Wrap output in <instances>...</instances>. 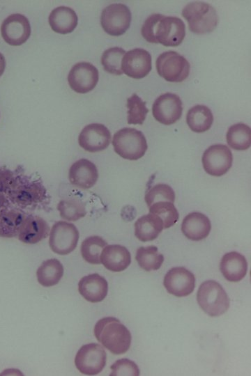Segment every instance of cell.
Wrapping results in <instances>:
<instances>
[{"mask_svg": "<svg viewBox=\"0 0 251 376\" xmlns=\"http://www.w3.org/2000/svg\"><path fill=\"white\" fill-rule=\"evenodd\" d=\"M163 229L160 218L151 213L142 216L135 223V235L144 242L156 239Z\"/></svg>", "mask_w": 251, "mask_h": 376, "instance_id": "d4e9b609", "label": "cell"}, {"mask_svg": "<svg viewBox=\"0 0 251 376\" xmlns=\"http://www.w3.org/2000/svg\"><path fill=\"white\" fill-rule=\"evenodd\" d=\"M78 290L86 301L97 303L102 301L106 297L108 283L106 279L100 274H91L79 280Z\"/></svg>", "mask_w": 251, "mask_h": 376, "instance_id": "d6986e66", "label": "cell"}, {"mask_svg": "<svg viewBox=\"0 0 251 376\" xmlns=\"http://www.w3.org/2000/svg\"><path fill=\"white\" fill-rule=\"evenodd\" d=\"M158 75L170 82H181L190 73L188 60L174 51H167L158 56L155 62Z\"/></svg>", "mask_w": 251, "mask_h": 376, "instance_id": "8992f818", "label": "cell"}, {"mask_svg": "<svg viewBox=\"0 0 251 376\" xmlns=\"http://www.w3.org/2000/svg\"><path fill=\"white\" fill-rule=\"evenodd\" d=\"M93 331L97 340L114 354H124L130 347L131 334L116 318L106 317L99 320Z\"/></svg>", "mask_w": 251, "mask_h": 376, "instance_id": "7a4b0ae2", "label": "cell"}, {"mask_svg": "<svg viewBox=\"0 0 251 376\" xmlns=\"http://www.w3.org/2000/svg\"><path fill=\"white\" fill-rule=\"evenodd\" d=\"M211 229V224L209 219L199 212L187 214L181 224L183 235L193 241H199L206 238L209 235Z\"/></svg>", "mask_w": 251, "mask_h": 376, "instance_id": "44dd1931", "label": "cell"}, {"mask_svg": "<svg viewBox=\"0 0 251 376\" xmlns=\"http://www.w3.org/2000/svg\"><path fill=\"white\" fill-rule=\"evenodd\" d=\"M220 269L225 279L230 282H238L247 274L248 262L242 254L231 251L222 257Z\"/></svg>", "mask_w": 251, "mask_h": 376, "instance_id": "603a6c76", "label": "cell"}, {"mask_svg": "<svg viewBox=\"0 0 251 376\" xmlns=\"http://www.w3.org/2000/svg\"><path fill=\"white\" fill-rule=\"evenodd\" d=\"M48 21L51 29L54 32L67 34L73 32L76 28L78 17L71 8L61 6L52 10Z\"/></svg>", "mask_w": 251, "mask_h": 376, "instance_id": "cb8c5ba5", "label": "cell"}, {"mask_svg": "<svg viewBox=\"0 0 251 376\" xmlns=\"http://www.w3.org/2000/svg\"><path fill=\"white\" fill-rule=\"evenodd\" d=\"M112 145L117 155L128 160H137L142 157L148 148L143 133L130 127L117 131L113 136Z\"/></svg>", "mask_w": 251, "mask_h": 376, "instance_id": "277c9868", "label": "cell"}, {"mask_svg": "<svg viewBox=\"0 0 251 376\" xmlns=\"http://www.w3.org/2000/svg\"><path fill=\"white\" fill-rule=\"evenodd\" d=\"M63 275V267L56 258L43 261L36 272L38 282L44 287L56 285Z\"/></svg>", "mask_w": 251, "mask_h": 376, "instance_id": "4316f807", "label": "cell"}, {"mask_svg": "<svg viewBox=\"0 0 251 376\" xmlns=\"http://www.w3.org/2000/svg\"><path fill=\"white\" fill-rule=\"evenodd\" d=\"M79 236V231L73 224L59 221L50 232V247L55 253L67 255L76 248Z\"/></svg>", "mask_w": 251, "mask_h": 376, "instance_id": "52a82bcc", "label": "cell"}, {"mask_svg": "<svg viewBox=\"0 0 251 376\" xmlns=\"http://www.w3.org/2000/svg\"><path fill=\"white\" fill-rule=\"evenodd\" d=\"M125 54L126 51L121 47H114L106 49L101 56L104 70L115 75H122L121 61Z\"/></svg>", "mask_w": 251, "mask_h": 376, "instance_id": "836d02e7", "label": "cell"}, {"mask_svg": "<svg viewBox=\"0 0 251 376\" xmlns=\"http://www.w3.org/2000/svg\"><path fill=\"white\" fill-rule=\"evenodd\" d=\"M107 354L99 344L82 345L75 357V365L82 374L94 375L100 373L106 365Z\"/></svg>", "mask_w": 251, "mask_h": 376, "instance_id": "ba28073f", "label": "cell"}, {"mask_svg": "<svg viewBox=\"0 0 251 376\" xmlns=\"http://www.w3.org/2000/svg\"><path fill=\"white\" fill-rule=\"evenodd\" d=\"M1 36L4 41L12 46L24 43L31 35V26L26 17L15 13L6 17L1 26Z\"/></svg>", "mask_w": 251, "mask_h": 376, "instance_id": "5bb4252c", "label": "cell"}, {"mask_svg": "<svg viewBox=\"0 0 251 376\" xmlns=\"http://www.w3.org/2000/svg\"><path fill=\"white\" fill-rule=\"evenodd\" d=\"M163 284L167 291L181 297L191 294L195 287V275L183 267L170 269L164 277Z\"/></svg>", "mask_w": 251, "mask_h": 376, "instance_id": "9a60e30c", "label": "cell"}, {"mask_svg": "<svg viewBox=\"0 0 251 376\" xmlns=\"http://www.w3.org/2000/svg\"><path fill=\"white\" fill-rule=\"evenodd\" d=\"M182 15L187 20L189 29L197 34L212 32L218 22L215 9L202 1L188 3L182 10Z\"/></svg>", "mask_w": 251, "mask_h": 376, "instance_id": "5b68a950", "label": "cell"}, {"mask_svg": "<svg viewBox=\"0 0 251 376\" xmlns=\"http://www.w3.org/2000/svg\"><path fill=\"white\" fill-rule=\"evenodd\" d=\"M98 79V69L89 62L75 64L68 75L70 87L78 93H86L92 91L96 86Z\"/></svg>", "mask_w": 251, "mask_h": 376, "instance_id": "7c38bea8", "label": "cell"}, {"mask_svg": "<svg viewBox=\"0 0 251 376\" xmlns=\"http://www.w3.org/2000/svg\"><path fill=\"white\" fill-rule=\"evenodd\" d=\"M128 123L142 125L144 122L149 109L144 102L136 93L127 99Z\"/></svg>", "mask_w": 251, "mask_h": 376, "instance_id": "e575fe53", "label": "cell"}, {"mask_svg": "<svg viewBox=\"0 0 251 376\" xmlns=\"http://www.w3.org/2000/svg\"><path fill=\"white\" fill-rule=\"evenodd\" d=\"M70 182L83 189L91 188L97 182L98 172L96 166L86 159L74 162L69 169Z\"/></svg>", "mask_w": 251, "mask_h": 376, "instance_id": "ac0fdd59", "label": "cell"}, {"mask_svg": "<svg viewBox=\"0 0 251 376\" xmlns=\"http://www.w3.org/2000/svg\"><path fill=\"white\" fill-rule=\"evenodd\" d=\"M144 199L148 207L159 201H169L174 203L175 194L170 186L160 183L149 189L145 194Z\"/></svg>", "mask_w": 251, "mask_h": 376, "instance_id": "d590c367", "label": "cell"}, {"mask_svg": "<svg viewBox=\"0 0 251 376\" xmlns=\"http://www.w3.org/2000/svg\"><path fill=\"white\" fill-rule=\"evenodd\" d=\"M141 32L144 38L149 42L176 47L185 38V26L182 19L177 17L155 13L144 21Z\"/></svg>", "mask_w": 251, "mask_h": 376, "instance_id": "6da1fadb", "label": "cell"}, {"mask_svg": "<svg viewBox=\"0 0 251 376\" xmlns=\"http://www.w3.org/2000/svg\"><path fill=\"white\" fill-rule=\"evenodd\" d=\"M111 134L106 126L100 123L86 125L81 131L78 143L84 150L95 152L106 149L110 143Z\"/></svg>", "mask_w": 251, "mask_h": 376, "instance_id": "2e32d148", "label": "cell"}, {"mask_svg": "<svg viewBox=\"0 0 251 376\" xmlns=\"http://www.w3.org/2000/svg\"><path fill=\"white\" fill-rule=\"evenodd\" d=\"M135 259L141 268L150 272L160 268L164 256L155 246H141L137 250Z\"/></svg>", "mask_w": 251, "mask_h": 376, "instance_id": "f546056e", "label": "cell"}, {"mask_svg": "<svg viewBox=\"0 0 251 376\" xmlns=\"http://www.w3.org/2000/svg\"><path fill=\"white\" fill-rule=\"evenodd\" d=\"M7 194L14 204L25 207L42 202L46 197V189L38 181L18 180L17 185Z\"/></svg>", "mask_w": 251, "mask_h": 376, "instance_id": "4fadbf2b", "label": "cell"}, {"mask_svg": "<svg viewBox=\"0 0 251 376\" xmlns=\"http://www.w3.org/2000/svg\"><path fill=\"white\" fill-rule=\"evenodd\" d=\"M6 68V60L4 56L0 53V77L3 75Z\"/></svg>", "mask_w": 251, "mask_h": 376, "instance_id": "f35d334b", "label": "cell"}, {"mask_svg": "<svg viewBox=\"0 0 251 376\" xmlns=\"http://www.w3.org/2000/svg\"><path fill=\"white\" fill-rule=\"evenodd\" d=\"M131 19V13L127 6L123 3H112L102 10L100 23L107 33L119 36L128 29Z\"/></svg>", "mask_w": 251, "mask_h": 376, "instance_id": "9c48e42d", "label": "cell"}, {"mask_svg": "<svg viewBox=\"0 0 251 376\" xmlns=\"http://www.w3.org/2000/svg\"><path fill=\"white\" fill-rule=\"evenodd\" d=\"M50 233V226L43 218L26 216L18 233V239L23 243L33 244L46 238Z\"/></svg>", "mask_w": 251, "mask_h": 376, "instance_id": "ffe728a7", "label": "cell"}, {"mask_svg": "<svg viewBox=\"0 0 251 376\" xmlns=\"http://www.w3.org/2000/svg\"><path fill=\"white\" fill-rule=\"evenodd\" d=\"M149 207V213L160 218L164 229L174 226L178 221L179 214L173 203L159 201L152 204Z\"/></svg>", "mask_w": 251, "mask_h": 376, "instance_id": "d6a6232c", "label": "cell"}, {"mask_svg": "<svg viewBox=\"0 0 251 376\" xmlns=\"http://www.w3.org/2000/svg\"><path fill=\"white\" fill-rule=\"evenodd\" d=\"M25 215L14 210H0V237H14L18 235Z\"/></svg>", "mask_w": 251, "mask_h": 376, "instance_id": "83f0119b", "label": "cell"}, {"mask_svg": "<svg viewBox=\"0 0 251 376\" xmlns=\"http://www.w3.org/2000/svg\"><path fill=\"white\" fill-rule=\"evenodd\" d=\"M57 210L61 218L69 221H77L86 214L84 203L79 199L72 198L60 201Z\"/></svg>", "mask_w": 251, "mask_h": 376, "instance_id": "1f68e13d", "label": "cell"}, {"mask_svg": "<svg viewBox=\"0 0 251 376\" xmlns=\"http://www.w3.org/2000/svg\"><path fill=\"white\" fill-rule=\"evenodd\" d=\"M183 111L180 97L172 93H166L158 96L152 107L154 118L159 123L169 125L180 119Z\"/></svg>", "mask_w": 251, "mask_h": 376, "instance_id": "8fae6325", "label": "cell"}, {"mask_svg": "<svg viewBox=\"0 0 251 376\" xmlns=\"http://www.w3.org/2000/svg\"><path fill=\"white\" fill-rule=\"evenodd\" d=\"M18 182L13 173L7 169H0V194H8Z\"/></svg>", "mask_w": 251, "mask_h": 376, "instance_id": "74e56055", "label": "cell"}, {"mask_svg": "<svg viewBox=\"0 0 251 376\" xmlns=\"http://www.w3.org/2000/svg\"><path fill=\"white\" fill-rule=\"evenodd\" d=\"M110 369L111 376H137L139 375V369L137 365L134 361L126 358L116 361L111 366Z\"/></svg>", "mask_w": 251, "mask_h": 376, "instance_id": "8d00e7d4", "label": "cell"}, {"mask_svg": "<svg viewBox=\"0 0 251 376\" xmlns=\"http://www.w3.org/2000/svg\"><path fill=\"white\" fill-rule=\"evenodd\" d=\"M100 262L111 272H122L131 263L130 253L125 246L119 244L106 245L102 251Z\"/></svg>", "mask_w": 251, "mask_h": 376, "instance_id": "7402d4cb", "label": "cell"}, {"mask_svg": "<svg viewBox=\"0 0 251 376\" xmlns=\"http://www.w3.org/2000/svg\"><path fill=\"white\" fill-rule=\"evenodd\" d=\"M197 299L200 308L211 317L224 314L230 304L225 289L214 280L206 281L200 285L197 290Z\"/></svg>", "mask_w": 251, "mask_h": 376, "instance_id": "3957f363", "label": "cell"}, {"mask_svg": "<svg viewBox=\"0 0 251 376\" xmlns=\"http://www.w3.org/2000/svg\"><path fill=\"white\" fill-rule=\"evenodd\" d=\"M226 139L231 148L236 150H247L251 144L250 127L242 123L234 124L228 129Z\"/></svg>", "mask_w": 251, "mask_h": 376, "instance_id": "f1b7e54d", "label": "cell"}, {"mask_svg": "<svg viewBox=\"0 0 251 376\" xmlns=\"http://www.w3.org/2000/svg\"><path fill=\"white\" fill-rule=\"evenodd\" d=\"M107 242L100 236L86 237L81 244V254L83 259L91 264H100V255Z\"/></svg>", "mask_w": 251, "mask_h": 376, "instance_id": "4dcf8cb0", "label": "cell"}, {"mask_svg": "<svg viewBox=\"0 0 251 376\" xmlns=\"http://www.w3.org/2000/svg\"><path fill=\"white\" fill-rule=\"evenodd\" d=\"M186 121L192 131L201 133L211 128L213 122V116L208 107L197 104L188 111Z\"/></svg>", "mask_w": 251, "mask_h": 376, "instance_id": "484cf974", "label": "cell"}, {"mask_svg": "<svg viewBox=\"0 0 251 376\" xmlns=\"http://www.w3.org/2000/svg\"><path fill=\"white\" fill-rule=\"evenodd\" d=\"M123 73L134 79L146 77L151 70V56L142 48H135L126 52L121 61Z\"/></svg>", "mask_w": 251, "mask_h": 376, "instance_id": "e0dca14e", "label": "cell"}, {"mask_svg": "<svg viewBox=\"0 0 251 376\" xmlns=\"http://www.w3.org/2000/svg\"><path fill=\"white\" fill-rule=\"evenodd\" d=\"M201 161L207 173L220 177L225 175L231 167L233 155L226 145L214 144L204 151Z\"/></svg>", "mask_w": 251, "mask_h": 376, "instance_id": "30bf717a", "label": "cell"}, {"mask_svg": "<svg viewBox=\"0 0 251 376\" xmlns=\"http://www.w3.org/2000/svg\"><path fill=\"white\" fill-rule=\"evenodd\" d=\"M6 203H7V200L4 194H0V210L3 206H5Z\"/></svg>", "mask_w": 251, "mask_h": 376, "instance_id": "ab89813d", "label": "cell"}]
</instances>
